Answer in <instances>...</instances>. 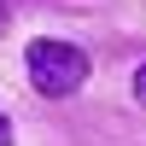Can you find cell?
Wrapping results in <instances>:
<instances>
[{"label": "cell", "instance_id": "6da1fadb", "mask_svg": "<svg viewBox=\"0 0 146 146\" xmlns=\"http://www.w3.org/2000/svg\"><path fill=\"white\" fill-rule=\"evenodd\" d=\"M23 70H29L35 94H47V100H70V94L88 82V53H82L76 41H53V35H41V41H29V53H23Z\"/></svg>", "mask_w": 146, "mask_h": 146}, {"label": "cell", "instance_id": "7a4b0ae2", "mask_svg": "<svg viewBox=\"0 0 146 146\" xmlns=\"http://www.w3.org/2000/svg\"><path fill=\"white\" fill-rule=\"evenodd\" d=\"M135 100H140V105H146V64H140V70H135Z\"/></svg>", "mask_w": 146, "mask_h": 146}, {"label": "cell", "instance_id": "3957f363", "mask_svg": "<svg viewBox=\"0 0 146 146\" xmlns=\"http://www.w3.org/2000/svg\"><path fill=\"white\" fill-rule=\"evenodd\" d=\"M0 146H12V123H6V117H0Z\"/></svg>", "mask_w": 146, "mask_h": 146}, {"label": "cell", "instance_id": "277c9868", "mask_svg": "<svg viewBox=\"0 0 146 146\" xmlns=\"http://www.w3.org/2000/svg\"><path fill=\"white\" fill-rule=\"evenodd\" d=\"M0 29H6V0H0Z\"/></svg>", "mask_w": 146, "mask_h": 146}]
</instances>
